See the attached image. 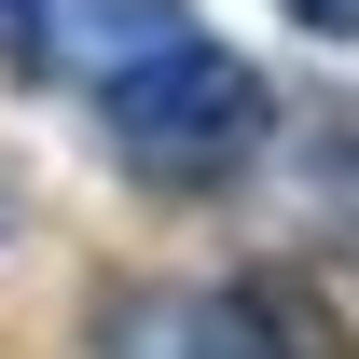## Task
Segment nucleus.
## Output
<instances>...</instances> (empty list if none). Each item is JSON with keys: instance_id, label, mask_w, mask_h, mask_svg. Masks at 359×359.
Segmentation results:
<instances>
[{"instance_id": "obj_3", "label": "nucleus", "mask_w": 359, "mask_h": 359, "mask_svg": "<svg viewBox=\"0 0 359 359\" xmlns=\"http://www.w3.org/2000/svg\"><path fill=\"white\" fill-rule=\"evenodd\" d=\"M180 42H208L194 0H55V69H83V83H125Z\"/></svg>"}, {"instance_id": "obj_4", "label": "nucleus", "mask_w": 359, "mask_h": 359, "mask_svg": "<svg viewBox=\"0 0 359 359\" xmlns=\"http://www.w3.org/2000/svg\"><path fill=\"white\" fill-rule=\"evenodd\" d=\"M0 69H55V0H0Z\"/></svg>"}, {"instance_id": "obj_2", "label": "nucleus", "mask_w": 359, "mask_h": 359, "mask_svg": "<svg viewBox=\"0 0 359 359\" xmlns=\"http://www.w3.org/2000/svg\"><path fill=\"white\" fill-rule=\"evenodd\" d=\"M111 359H346L304 290H180V304H125Z\"/></svg>"}, {"instance_id": "obj_1", "label": "nucleus", "mask_w": 359, "mask_h": 359, "mask_svg": "<svg viewBox=\"0 0 359 359\" xmlns=\"http://www.w3.org/2000/svg\"><path fill=\"white\" fill-rule=\"evenodd\" d=\"M97 125H111V166L194 194V180H235L249 152H263L276 97H263V69H249V55L180 42V55H152V69H125V83H97Z\"/></svg>"}, {"instance_id": "obj_5", "label": "nucleus", "mask_w": 359, "mask_h": 359, "mask_svg": "<svg viewBox=\"0 0 359 359\" xmlns=\"http://www.w3.org/2000/svg\"><path fill=\"white\" fill-rule=\"evenodd\" d=\"M276 14H290L304 42H359V0H276Z\"/></svg>"}]
</instances>
